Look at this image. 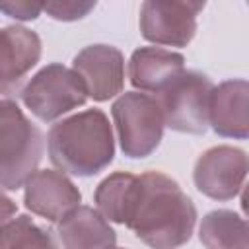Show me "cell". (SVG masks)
I'll list each match as a JSON object with an SVG mask.
<instances>
[{"label": "cell", "instance_id": "3", "mask_svg": "<svg viewBox=\"0 0 249 249\" xmlns=\"http://www.w3.org/2000/svg\"><path fill=\"white\" fill-rule=\"evenodd\" d=\"M43 134L10 99H0V191L19 189L39 165Z\"/></svg>", "mask_w": 249, "mask_h": 249}, {"label": "cell", "instance_id": "5", "mask_svg": "<svg viewBox=\"0 0 249 249\" xmlns=\"http://www.w3.org/2000/svg\"><path fill=\"white\" fill-rule=\"evenodd\" d=\"M21 99L41 121H54L84 105L88 91L74 70L62 64H49L41 68L23 88Z\"/></svg>", "mask_w": 249, "mask_h": 249}, {"label": "cell", "instance_id": "1", "mask_svg": "<svg viewBox=\"0 0 249 249\" xmlns=\"http://www.w3.org/2000/svg\"><path fill=\"white\" fill-rule=\"evenodd\" d=\"M196 222L193 200L160 171L134 177L123 224L152 249H177L191 239Z\"/></svg>", "mask_w": 249, "mask_h": 249}, {"label": "cell", "instance_id": "20", "mask_svg": "<svg viewBox=\"0 0 249 249\" xmlns=\"http://www.w3.org/2000/svg\"><path fill=\"white\" fill-rule=\"evenodd\" d=\"M14 214H16V204H14V200L8 198V196H4V195L0 193V230L12 220Z\"/></svg>", "mask_w": 249, "mask_h": 249}, {"label": "cell", "instance_id": "19", "mask_svg": "<svg viewBox=\"0 0 249 249\" xmlns=\"http://www.w3.org/2000/svg\"><path fill=\"white\" fill-rule=\"evenodd\" d=\"M0 12L16 19H35L43 12V4L37 2H0Z\"/></svg>", "mask_w": 249, "mask_h": 249}, {"label": "cell", "instance_id": "7", "mask_svg": "<svg viewBox=\"0 0 249 249\" xmlns=\"http://www.w3.org/2000/svg\"><path fill=\"white\" fill-rule=\"evenodd\" d=\"M247 175V156L243 150L233 146H216L206 150L195 163L193 179L196 189L214 198L230 200L233 198Z\"/></svg>", "mask_w": 249, "mask_h": 249}, {"label": "cell", "instance_id": "8", "mask_svg": "<svg viewBox=\"0 0 249 249\" xmlns=\"http://www.w3.org/2000/svg\"><path fill=\"white\" fill-rule=\"evenodd\" d=\"M204 2H144L140 8V31L144 39L185 47L196 31V16Z\"/></svg>", "mask_w": 249, "mask_h": 249}, {"label": "cell", "instance_id": "12", "mask_svg": "<svg viewBox=\"0 0 249 249\" xmlns=\"http://www.w3.org/2000/svg\"><path fill=\"white\" fill-rule=\"evenodd\" d=\"M247 93L249 86L245 80H228L212 89L208 124H212L220 136L247 138Z\"/></svg>", "mask_w": 249, "mask_h": 249}, {"label": "cell", "instance_id": "13", "mask_svg": "<svg viewBox=\"0 0 249 249\" xmlns=\"http://www.w3.org/2000/svg\"><path fill=\"white\" fill-rule=\"evenodd\" d=\"M185 72V58L160 47L136 49L128 62V78L142 91L161 93L173 80Z\"/></svg>", "mask_w": 249, "mask_h": 249}, {"label": "cell", "instance_id": "10", "mask_svg": "<svg viewBox=\"0 0 249 249\" xmlns=\"http://www.w3.org/2000/svg\"><path fill=\"white\" fill-rule=\"evenodd\" d=\"M78 187L60 171L41 169L25 181V206L51 222L64 220L80 206Z\"/></svg>", "mask_w": 249, "mask_h": 249}, {"label": "cell", "instance_id": "2", "mask_svg": "<svg viewBox=\"0 0 249 249\" xmlns=\"http://www.w3.org/2000/svg\"><path fill=\"white\" fill-rule=\"evenodd\" d=\"M51 161L70 175L89 177L105 169L115 156L109 119L99 109H88L56 123L49 132Z\"/></svg>", "mask_w": 249, "mask_h": 249}, {"label": "cell", "instance_id": "15", "mask_svg": "<svg viewBox=\"0 0 249 249\" xmlns=\"http://www.w3.org/2000/svg\"><path fill=\"white\" fill-rule=\"evenodd\" d=\"M198 235L206 249H249L247 222L231 210L206 214Z\"/></svg>", "mask_w": 249, "mask_h": 249}, {"label": "cell", "instance_id": "18", "mask_svg": "<svg viewBox=\"0 0 249 249\" xmlns=\"http://www.w3.org/2000/svg\"><path fill=\"white\" fill-rule=\"evenodd\" d=\"M93 8H95L93 2H49V4H43V10L51 18L62 19V21L80 19V18L88 16Z\"/></svg>", "mask_w": 249, "mask_h": 249}, {"label": "cell", "instance_id": "4", "mask_svg": "<svg viewBox=\"0 0 249 249\" xmlns=\"http://www.w3.org/2000/svg\"><path fill=\"white\" fill-rule=\"evenodd\" d=\"M111 113L124 156L146 158L158 148L165 123L156 97L126 91L113 103Z\"/></svg>", "mask_w": 249, "mask_h": 249}, {"label": "cell", "instance_id": "16", "mask_svg": "<svg viewBox=\"0 0 249 249\" xmlns=\"http://www.w3.org/2000/svg\"><path fill=\"white\" fill-rule=\"evenodd\" d=\"M0 249H58V245L53 233L29 216H18L0 230Z\"/></svg>", "mask_w": 249, "mask_h": 249}, {"label": "cell", "instance_id": "17", "mask_svg": "<svg viewBox=\"0 0 249 249\" xmlns=\"http://www.w3.org/2000/svg\"><path fill=\"white\" fill-rule=\"evenodd\" d=\"M134 177L136 175H130V173H113L97 185L95 202H97L99 214L105 220L123 224Z\"/></svg>", "mask_w": 249, "mask_h": 249}, {"label": "cell", "instance_id": "14", "mask_svg": "<svg viewBox=\"0 0 249 249\" xmlns=\"http://www.w3.org/2000/svg\"><path fill=\"white\" fill-rule=\"evenodd\" d=\"M64 249H115L117 235L109 222L89 206H78L58 224Z\"/></svg>", "mask_w": 249, "mask_h": 249}, {"label": "cell", "instance_id": "9", "mask_svg": "<svg viewBox=\"0 0 249 249\" xmlns=\"http://www.w3.org/2000/svg\"><path fill=\"white\" fill-rule=\"evenodd\" d=\"M86 91L95 101L111 99L121 93L124 84V58L117 47L89 45L82 49L72 62Z\"/></svg>", "mask_w": 249, "mask_h": 249}, {"label": "cell", "instance_id": "6", "mask_svg": "<svg viewBox=\"0 0 249 249\" xmlns=\"http://www.w3.org/2000/svg\"><path fill=\"white\" fill-rule=\"evenodd\" d=\"M212 82L198 72H183L156 99L163 113V123L189 134H202L208 128V105Z\"/></svg>", "mask_w": 249, "mask_h": 249}, {"label": "cell", "instance_id": "11", "mask_svg": "<svg viewBox=\"0 0 249 249\" xmlns=\"http://www.w3.org/2000/svg\"><path fill=\"white\" fill-rule=\"evenodd\" d=\"M41 56L37 33L25 27H0V93L14 95L19 91L25 76Z\"/></svg>", "mask_w": 249, "mask_h": 249}]
</instances>
